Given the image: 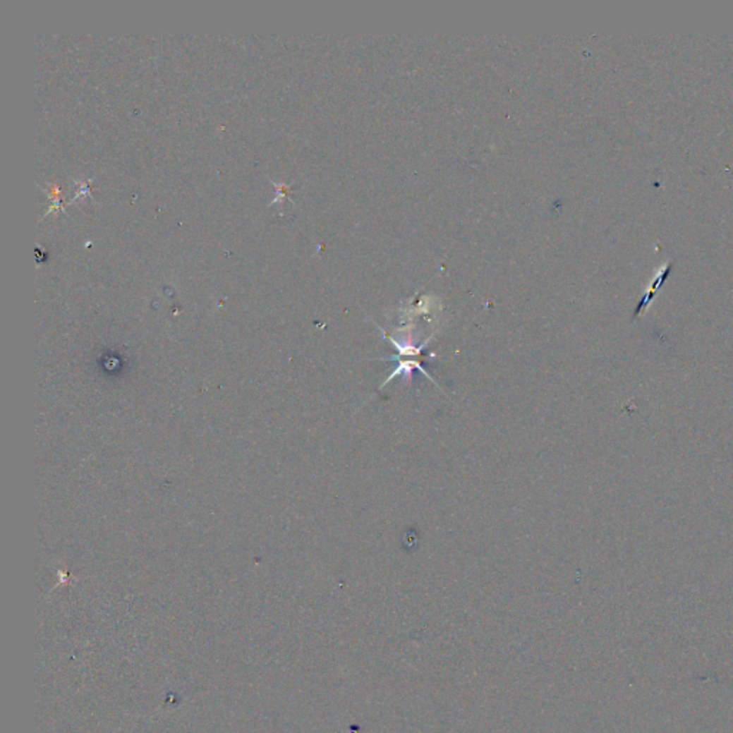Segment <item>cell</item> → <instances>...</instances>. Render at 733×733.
Here are the masks:
<instances>
[{
  "instance_id": "cell-1",
  "label": "cell",
  "mask_w": 733,
  "mask_h": 733,
  "mask_svg": "<svg viewBox=\"0 0 733 733\" xmlns=\"http://www.w3.org/2000/svg\"><path fill=\"white\" fill-rule=\"evenodd\" d=\"M670 267H672V265H669V267H667V269H663V272H662V274H660V275H659V277H658V278L655 279V282L652 284L650 289L648 291V294H646V297H645L643 300H641V301H639V304L636 305V310H634V314H633V317H634V318H638V317H639V315H641V314H642V313H643V311H645V310H646V308L649 307L650 301H652V300H653V297L656 296V292H658V289L660 288L662 282H663V281H665V279L667 278V275H669V272H670Z\"/></svg>"
}]
</instances>
